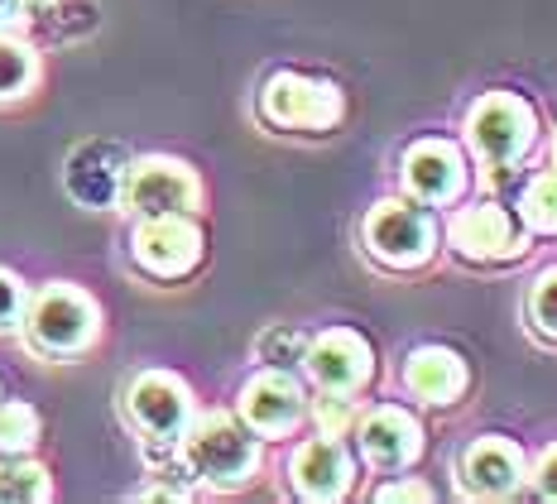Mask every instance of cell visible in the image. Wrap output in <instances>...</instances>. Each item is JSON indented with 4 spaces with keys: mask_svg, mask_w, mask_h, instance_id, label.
Returning <instances> with one entry per match:
<instances>
[{
    "mask_svg": "<svg viewBox=\"0 0 557 504\" xmlns=\"http://www.w3.org/2000/svg\"><path fill=\"white\" fill-rule=\"evenodd\" d=\"M260 438L231 414H193L178 438V462L188 466L193 485L202 490H240L260 476Z\"/></svg>",
    "mask_w": 557,
    "mask_h": 504,
    "instance_id": "6da1fadb",
    "label": "cell"
},
{
    "mask_svg": "<svg viewBox=\"0 0 557 504\" xmlns=\"http://www.w3.org/2000/svg\"><path fill=\"white\" fill-rule=\"evenodd\" d=\"M25 342L34 356L44 360H77L83 351L97 346L101 336V308L87 288L53 279L39 293H29L25 303V322H20Z\"/></svg>",
    "mask_w": 557,
    "mask_h": 504,
    "instance_id": "7a4b0ae2",
    "label": "cell"
},
{
    "mask_svg": "<svg viewBox=\"0 0 557 504\" xmlns=\"http://www.w3.org/2000/svg\"><path fill=\"white\" fill-rule=\"evenodd\" d=\"M346 101L342 87L327 77L308 73H270L260 87V121L274 131H298V135H327L342 125Z\"/></svg>",
    "mask_w": 557,
    "mask_h": 504,
    "instance_id": "3957f363",
    "label": "cell"
},
{
    "mask_svg": "<svg viewBox=\"0 0 557 504\" xmlns=\"http://www.w3.org/2000/svg\"><path fill=\"white\" fill-rule=\"evenodd\" d=\"M361 245L375 265L385 269H418L433 260L437 250V226L433 217L418 202H404V197H385L375 202L361 221Z\"/></svg>",
    "mask_w": 557,
    "mask_h": 504,
    "instance_id": "277c9868",
    "label": "cell"
},
{
    "mask_svg": "<svg viewBox=\"0 0 557 504\" xmlns=\"http://www.w3.org/2000/svg\"><path fill=\"white\" fill-rule=\"evenodd\" d=\"M115 207H125L131 217H164V212H197L202 207V179L193 163L169 159V155H145L125 163L121 197Z\"/></svg>",
    "mask_w": 557,
    "mask_h": 504,
    "instance_id": "5b68a950",
    "label": "cell"
},
{
    "mask_svg": "<svg viewBox=\"0 0 557 504\" xmlns=\"http://www.w3.org/2000/svg\"><path fill=\"white\" fill-rule=\"evenodd\" d=\"M207 255V236L197 226V212H164V217H139L131 236V260L139 274L159 279V284H178L188 279Z\"/></svg>",
    "mask_w": 557,
    "mask_h": 504,
    "instance_id": "8992f818",
    "label": "cell"
},
{
    "mask_svg": "<svg viewBox=\"0 0 557 504\" xmlns=\"http://www.w3.org/2000/svg\"><path fill=\"white\" fill-rule=\"evenodd\" d=\"M533 135H539L533 107L524 97H515V91H485L467 111V149L481 159V169L519 163L529 155Z\"/></svg>",
    "mask_w": 557,
    "mask_h": 504,
    "instance_id": "52a82bcc",
    "label": "cell"
},
{
    "mask_svg": "<svg viewBox=\"0 0 557 504\" xmlns=\"http://www.w3.org/2000/svg\"><path fill=\"white\" fill-rule=\"evenodd\" d=\"M193 414V390L173 370H139L125 384V418L139 432V442H178Z\"/></svg>",
    "mask_w": 557,
    "mask_h": 504,
    "instance_id": "ba28073f",
    "label": "cell"
},
{
    "mask_svg": "<svg viewBox=\"0 0 557 504\" xmlns=\"http://www.w3.org/2000/svg\"><path fill=\"white\" fill-rule=\"evenodd\" d=\"M447 245L471 265H509L529 250V226L500 202H475L447 221Z\"/></svg>",
    "mask_w": 557,
    "mask_h": 504,
    "instance_id": "9c48e42d",
    "label": "cell"
},
{
    "mask_svg": "<svg viewBox=\"0 0 557 504\" xmlns=\"http://www.w3.org/2000/svg\"><path fill=\"white\" fill-rule=\"evenodd\" d=\"M236 418H240V423H246L260 442L288 438V432H298V423L308 418V394H304V384L294 380V370L264 366L260 374H250L246 390H240Z\"/></svg>",
    "mask_w": 557,
    "mask_h": 504,
    "instance_id": "30bf717a",
    "label": "cell"
},
{
    "mask_svg": "<svg viewBox=\"0 0 557 504\" xmlns=\"http://www.w3.org/2000/svg\"><path fill=\"white\" fill-rule=\"evenodd\" d=\"M304 370L318 390H332V394H361L375 374V351L361 332L351 327H327V332L308 336V351H304Z\"/></svg>",
    "mask_w": 557,
    "mask_h": 504,
    "instance_id": "8fae6325",
    "label": "cell"
},
{
    "mask_svg": "<svg viewBox=\"0 0 557 504\" xmlns=\"http://www.w3.org/2000/svg\"><path fill=\"white\" fill-rule=\"evenodd\" d=\"M351 480H356V462L342 447V438H322L318 432V438H308L304 447H294V456H288V485H294L298 500L332 504L351 495Z\"/></svg>",
    "mask_w": 557,
    "mask_h": 504,
    "instance_id": "7c38bea8",
    "label": "cell"
},
{
    "mask_svg": "<svg viewBox=\"0 0 557 504\" xmlns=\"http://www.w3.org/2000/svg\"><path fill=\"white\" fill-rule=\"evenodd\" d=\"M404 187L413 193V202H428V207L457 202L461 187H467V159L447 139H418L404 155Z\"/></svg>",
    "mask_w": 557,
    "mask_h": 504,
    "instance_id": "4fadbf2b",
    "label": "cell"
},
{
    "mask_svg": "<svg viewBox=\"0 0 557 504\" xmlns=\"http://www.w3.org/2000/svg\"><path fill=\"white\" fill-rule=\"evenodd\" d=\"M125 163H131V155H125L121 145H111V139H87V145H77L63 169L67 197L83 207H115Z\"/></svg>",
    "mask_w": 557,
    "mask_h": 504,
    "instance_id": "5bb4252c",
    "label": "cell"
},
{
    "mask_svg": "<svg viewBox=\"0 0 557 504\" xmlns=\"http://www.w3.org/2000/svg\"><path fill=\"white\" fill-rule=\"evenodd\" d=\"M356 428H361L366 462L380 466V471H404V466H413L418 452H423V428H418V418L399 404L370 408L366 418H356Z\"/></svg>",
    "mask_w": 557,
    "mask_h": 504,
    "instance_id": "9a60e30c",
    "label": "cell"
},
{
    "mask_svg": "<svg viewBox=\"0 0 557 504\" xmlns=\"http://www.w3.org/2000/svg\"><path fill=\"white\" fill-rule=\"evenodd\" d=\"M524 485V456L509 438H481L461 452V490L481 500H509Z\"/></svg>",
    "mask_w": 557,
    "mask_h": 504,
    "instance_id": "2e32d148",
    "label": "cell"
},
{
    "mask_svg": "<svg viewBox=\"0 0 557 504\" xmlns=\"http://www.w3.org/2000/svg\"><path fill=\"white\" fill-rule=\"evenodd\" d=\"M467 360L457 356V351L447 346H418L409 360H404V390L413 398H423V404H457L461 394H467Z\"/></svg>",
    "mask_w": 557,
    "mask_h": 504,
    "instance_id": "e0dca14e",
    "label": "cell"
},
{
    "mask_svg": "<svg viewBox=\"0 0 557 504\" xmlns=\"http://www.w3.org/2000/svg\"><path fill=\"white\" fill-rule=\"evenodd\" d=\"M44 77L39 49L29 39H20L15 29H0V107H15L25 101Z\"/></svg>",
    "mask_w": 557,
    "mask_h": 504,
    "instance_id": "ac0fdd59",
    "label": "cell"
},
{
    "mask_svg": "<svg viewBox=\"0 0 557 504\" xmlns=\"http://www.w3.org/2000/svg\"><path fill=\"white\" fill-rule=\"evenodd\" d=\"M53 500V476L29 456H0V504H44Z\"/></svg>",
    "mask_w": 557,
    "mask_h": 504,
    "instance_id": "d6986e66",
    "label": "cell"
},
{
    "mask_svg": "<svg viewBox=\"0 0 557 504\" xmlns=\"http://www.w3.org/2000/svg\"><path fill=\"white\" fill-rule=\"evenodd\" d=\"M44 438L39 408L25 398H0V456H29Z\"/></svg>",
    "mask_w": 557,
    "mask_h": 504,
    "instance_id": "ffe728a7",
    "label": "cell"
},
{
    "mask_svg": "<svg viewBox=\"0 0 557 504\" xmlns=\"http://www.w3.org/2000/svg\"><path fill=\"white\" fill-rule=\"evenodd\" d=\"M519 221L539 236H557V173H539L519 197Z\"/></svg>",
    "mask_w": 557,
    "mask_h": 504,
    "instance_id": "44dd1931",
    "label": "cell"
},
{
    "mask_svg": "<svg viewBox=\"0 0 557 504\" xmlns=\"http://www.w3.org/2000/svg\"><path fill=\"white\" fill-rule=\"evenodd\" d=\"M304 351H308V336L298 327H270L255 342V360L274 370H304Z\"/></svg>",
    "mask_w": 557,
    "mask_h": 504,
    "instance_id": "7402d4cb",
    "label": "cell"
},
{
    "mask_svg": "<svg viewBox=\"0 0 557 504\" xmlns=\"http://www.w3.org/2000/svg\"><path fill=\"white\" fill-rule=\"evenodd\" d=\"M308 418L318 423L322 438H346V432L356 428V404H351V394L318 390V398L308 404Z\"/></svg>",
    "mask_w": 557,
    "mask_h": 504,
    "instance_id": "603a6c76",
    "label": "cell"
},
{
    "mask_svg": "<svg viewBox=\"0 0 557 504\" xmlns=\"http://www.w3.org/2000/svg\"><path fill=\"white\" fill-rule=\"evenodd\" d=\"M529 318H533V327H539L543 336H553V342H557V269H543V274L533 279Z\"/></svg>",
    "mask_w": 557,
    "mask_h": 504,
    "instance_id": "cb8c5ba5",
    "label": "cell"
},
{
    "mask_svg": "<svg viewBox=\"0 0 557 504\" xmlns=\"http://www.w3.org/2000/svg\"><path fill=\"white\" fill-rule=\"evenodd\" d=\"M25 303H29V288L15 269H0V336L20 332L25 322Z\"/></svg>",
    "mask_w": 557,
    "mask_h": 504,
    "instance_id": "d4e9b609",
    "label": "cell"
},
{
    "mask_svg": "<svg viewBox=\"0 0 557 504\" xmlns=\"http://www.w3.org/2000/svg\"><path fill=\"white\" fill-rule=\"evenodd\" d=\"M529 480H533V490H539L543 500H557V442L539 452V462H533V476Z\"/></svg>",
    "mask_w": 557,
    "mask_h": 504,
    "instance_id": "484cf974",
    "label": "cell"
},
{
    "mask_svg": "<svg viewBox=\"0 0 557 504\" xmlns=\"http://www.w3.org/2000/svg\"><path fill=\"white\" fill-rule=\"evenodd\" d=\"M375 500H385V504H394V500H433V490L418 485V480H389V485H380Z\"/></svg>",
    "mask_w": 557,
    "mask_h": 504,
    "instance_id": "4316f807",
    "label": "cell"
},
{
    "mask_svg": "<svg viewBox=\"0 0 557 504\" xmlns=\"http://www.w3.org/2000/svg\"><path fill=\"white\" fill-rule=\"evenodd\" d=\"M25 20V0H0V29H20Z\"/></svg>",
    "mask_w": 557,
    "mask_h": 504,
    "instance_id": "83f0119b",
    "label": "cell"
},
{
    "mask_svg": "<svg viewBox=\"0 0 557 504\" xmlns=\"http://www.w3.org/2000/svg\"><path fill=\"white\" fill-rule=\"evenodd\" d=\"M548 173H557V131H553V169Z\"/></svg>",
    "mask_w": 557,
    "mask_h": 504,
    "instance_id": "f1b7e54d",
    "label": "cell"
}]
</instances>
